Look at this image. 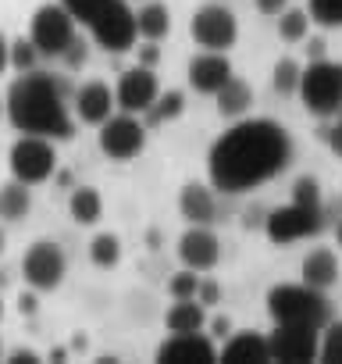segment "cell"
<instances>
[{"label":"cell","mask_w":342,"mask_h":364,"mask_svg":"<svg viewBox=\"0 0 342 364\" xmlns=\"http://www.w3.org/2000/svg\"><path fill=\"white\" fill-rule=\"evenodd\" d=\"M289 164H292V136L285 125L271 118H239L232 129H225L214 139L207 154L211 186L228 197L264 186Z\"/></svg>","instance_id":"obj_1"},{"label":"cell","mask_w":342,"mask_h":364,"mask_svg":"<svg viewBox=\"0 0 342 364\" xmlns=\"http://www.w3.org/2000/svg\"><path fill=\"white\" fill-rule=\"evenodd\" d=\"M4 114L22 136L72 139L75 118L65 97V82L47 72H22L4 93Z\"/></svg>","instance_id":"obj_2"},{"label":"cell","mask_w":342,"mask_h":364,"mask_svg":"<svg viewBox=\"0 0 342 364\" xmlns=\"http://www.w3.org/2000/svg\"><path fill=\"white\" fill-rule=\"evenodd\" d=\"M61 4L107 54H125L136 47V11L128 0H61Z\"/></svg>","instance_id":"obj_3"},{"label":"cell","mask_w":342,"mask_h":364,"mask_svg":"<svg viewBox=\"0 0 342 364\" xmlns=\"http://www.w3.org/2000/svg\"><path fill=\"white\" fill-rule=\"evenodd\" d=\"M267 314L275 325H307V328H321L331 318V304L324 296V289H314L307 282L299 286H275L267 293Z\"/></svg>","instance_id":"obj_4"},{"label":"cell","mask_w":342,"mask_h":364,"mask_svg":"<svg viewBox=\"0 0 342 364\" xmlns=\"http://www.w3.org/2000/svg\"><path fill=\"white\" fill-rule=\"evenodd\" d=\"M307 114L314 118H335L342 111V65L317 58L299 72V86H296Z\"/></svg>","instance_id":"obj_5"},{"label":"cell","mask_w":342,"mask_h":364,"mask_svg":"<svg viewBox=\"0 0 342 364\" xmlns=\"http://www.w3.org/2000/svg\"><path fill=\"white\" fill-rule=\"evenodd\" d=\"M8 164H11V178L26 182V186H40V182H47L54 175V168H57L54 139H47V136H18L11 143Z\"/></svg>","instance_id":"obj_6"},{"label":"cell","mask_w":342,"mask_h":364,"mask_svg":"<svg viewBox=\"0 0 342 364\" xmlns=\"http://www.w3.org/2000/svg\"><path fill=\"white\" fill-rule=\"evenodd\" d=\"M324 229V215L321 208H307V204H296L289 200L285 208H275L267 218H264V232L275 247H289V243H299V240H310Z\"/></svg>","instance_id":"obj_7"},{"label":"cell","mask_w":342,"mask_h":364,"mask_svg":"<svg viewBox=\"0 0 342 364\" xmlns=\"http://www.w3.org/2000/svg\"><path fill=\"white\" fill-rule=\"evenodd\" d=\"M29 40L36 43L40 58H61L68 50V43L75 40V18L65 11L61 0L36 8V15L29 22Z\"/></svg>","instance_id":"obj_8"},{"label":"cell","mask_w":342,"mask_h":364,"mask_svg":"<svg viewBox=\"0 0 342 364\" xmlns=\"http://www.w3.org/2000/svg\"><path fill=\"white\" fill-rule=\"evenodd\" d=\"M189 36L204 50L228 54V47H236V40H239V18L225 4H204L189 18Z\"/></svg>","instance_id":"obj_9"},{"label":"cell","mask_w":342,"mask_h":364,"mask_svg":"<svg viewBox=\"0 0 342 364\" xmlns=\"http://www.w3.org/2000/svg\"><path fill=\"white\" fill-rule=\"evenodd\" d=\"M96 143H100V154L111 157V161H132L143 154L146 146V129L139 122V114H111L107 122L96 125Z\"/></svg>","instance_id":"obj_10"},{"label":"cell","mask_w":342,"mask_h":364,"mask_svg":"<svg viewBox=\"0 0 342 364\" xmlns=\"http://www.w3.org/2000/svg\"><path fill=\"white\" fill-rule=\"evenodd\" d=\"M22 275H26V282H29L36 293H50V289H57V286L65 282V275H68V257H65V250H61L57 243L36 240V243L26 250V257H22Z\"/></svg>","instance_id":"obj_11"},{"label":"cell","mask_w":342,"mask_h":364,"mask_svg":"<svg viewBox=\"0 0 342 364\" xmlns=\"http://www.w3.org/2000/svg\"><path fill=\"white\" fill-rule=\"evenodd\" d=\"M317 339H321V328L275 325L271 336H267V353L278 364H314L317 360Z\"/></svg>","instance_id":"obj_12"},{"label":"cell","mask_w":342,"mask_h":364,"mask_svg":"<svg viewBox=\"0 0 342 364\" xmlns=\"http://www.w3.org/2000/svg\"><path fill=\"white\" fill-rule=\"evenodd\" d=\"M157 93H160L157 72L136 65V68L121 72V79L114 86V107H121L125 114H146L150 104L157 100Z\"/></svg>","instance_id":"obj_13"},{"label":"cell","mask_w":342,"mask_h":364,"mask_svg":"<svg viewBox=\"0 0 342 364\" xmlns=\"http://www.w3.org/2000/svg\"><path fill=\"white\" fill-rule=\"evenodd\" d=\"M157 360L160 364H214L218 346L204 328L200 332H171L157 346Z\"/></svg>","instance_id":"obj_14"},{"label":"cell","mask_w":342,"mask_h":364,"mask_svg":"<svg viewBox=\"0 0 342 364\" xmlns=\"http://www.w3.org/2000/svg\"><path fill=\"white\" fill-rule=\"evenodd\" d=\"M179 261L193 272H211L221 261V243L211 225H189L179 240Z\"/></svg>","instance_id":"obj_15"},{"label":"cell","mask_w":342,"mask_h":364,"mask_svg":"<svg viewBox=\"0 0 342 364\" xmlns=\"http://www.w3.org/2000/svg\"><path fill=\"white\" fill-rule=\"evenodd\" d=\"M232 75H236V72H232L228 54H218V50H204V54H197V58L186 65L189 86H193L197 93H211V97H214Z\"/></svg>","instance_id":"obj_16"},{"label":"cell","mask_w":342,"mask_h":364,"mask_svg":"<svg viewBox=\"0 0 342 364\" xmlns=\"http://www.w3.org/2000/svg\"><path fill=\"white\" fill-rule=\"evenodd\" d=\"M75 118L79 122H86V125H100V122H107L111 114H114V93H111V86L107 82H100V79H89V82H82L79 90H75Z\"/></svg>","instance_id":"obj_17"},{"label":"cell","mask_w":342,"mask_h":364,"mask_svg":"<svg viewBox=\"0 0 342 364\" xmlns=\"http://www.w3.org/2000/svg\"><path fill=\"white\" fill-rule=\"evenodd\" d=\"M218 360L225 364H267L271 353H267V336L260 332H228L225 336V346L218 350Z\"/></svg>","instance_id":"obj_18"},{"label":"cell","mask_w":342,"mask_h":364,"mask_svg":"<svg viewBox=\"0 0 342 364\" xmlns=\"http://www.w3.org/2000/svg\"><path fill=\"white\" fill-rule=\"evenodd\" d=\"M179 211L189 225H211L214 215H218L211 186H204V182H186L182 193H179Z\"/></svg>","instance_id":"obj_19"},{"label":"cell","mask_w":342,"mask_h":364,"mask_svg":"<svg viewBox=\"0 0 342 364\" xmlns=\"http://www.w3.org/2000/svg\"><path fill=\"white\" fill-rule=\"evenodd\" d=\"M299 275H303V282L314 286V289H331V286L338 282V257H335L328 247H317V250H310V254L303 257Z\"/></svg>","instance_id":"obj_20"},{"label":"cell","mask_w":342,"mask_h":364,"mask_svg":"<svg viewBox=\"0 0 342 364\" xmlns=\"http://www.w3.org/2000/svg\"><path fill=\"white\" fill-rule=\"evenodd\" d=\"M164 328L167 332H200L207 328V311L197 296H186V300H175L167 311H164Z\"/></svg>","instance_id":"obj_21"},{"label":"cell","mask_w":342,"mask_h":364,"mask_svg":"<svg viewBox=\"0 0 342 364\" xmlns=\"http://www.w3.org/2000/svg\"><path fill=\"white\" fill-rule=\"evenodd\" d=\"M171 33V11L167 4H157V0H146V4L136 11V36L157 43Z\"/></svg>","instance_id":"obj_22"},{"label":"cell","mask_w":342,"mask_h":364,"mask_svg":"<svg viewBox=\"0 0 342 364\" xmlns=\"http://www.w3.org/2000/svg\"><path fill=\"white\" fill-rule=\"evenodd\" d=\"M68 215L75 225H96L104 218V197L93 186H75L68 197Z\"/></svg>","instance_id":"obj_23"},{"label":"cell","mask_w":342,"mask_h":364,"mask_svg":"<svg viewBox=\"0 0 342 364\" xmlns=\"http://www.w3.org/2000/svg\"><path fill=\"white\" fill-rule=\"evenodd\" d=\"M214 100H218V114L221 118H243L246 111H250V104H253V90L243 82V79H228L218 93H214Z\"/></svg>","instance_id":"obj_24"},{"label":"cell","mask_w":342,"mask_h":364,"mask_svg":"<svg viewBox=\"0 0 342 364\" xmlns=\"http://www.w3.org/2000/svg\"><path fill=\"white\" fill-rule=\"evenodd\" d=\"M29 211H33V197H29V186H26V182H18V178L4 182V186H0V218L22 222Z\"/></svg>","instance_id":"obj_25"},{"label":"cell","mask_w":342,"mask_h":364,"mask_svg":"<svg viewBox=\"0 0 342 364\" xmlns=\"http://www.w3.org/2000/svg\"><path fill=\"white\" fill-rule=\"evenodd\" d=\"M310 33V15L303 8H282L278 11V40L285 43H303Z\"/></svg>","instance_id":"obj_26"},{"label":"cell","mask_w":342,"mask_h":364,"mask_svg":"<svg viewBox=\"0 0 342 364\" xmlns=\"http://www.w3.org/2000/svg\"><path fill=\"white\" fill-rule=\"evenodd\" d=\"M317 360L324 364H342V321L328 318L321 325V339H317Z\"/></svg>","instance_id":"obj_27"},{"label":"cell","mask_w":342,"mask_h":364,"mask_svg":"<svg viewBox=\"0 0 342 364\" xmlns=\"http://www.w3.org/2000/svg\"><path fill=\"white\" fill-rule=\"evenodd\" d=\"M89 261H93L96 268H118V261H121V240H118L114 232L93 236V243H89Z\"/></svg>","instance_id":"obj_28"},{"label":"cell","mask_w":342,"mask_h":364,"mask_svg":"<svg viewBox=\"0 0 342 364\" xmlns=\"http://www.w3.org/2000/svg\"><path fill=\"white\" fill-rule=\"evenodd\" d=\"M186 111V93L182 90H167V93H157V100L150 104V122H175L179 114Z\"/></svg>","instance_id":"obj_29"},{"label":"cell","mask_w":342,"mask_h":364,"mask_svg":"<svg viewBox=\"0 0 342 364\" xmlns=\"http://www.w3.org/2000/svg\"><path fill=\"white\" fill-rule=\"evenodd\" d=\"M36 65H40V50L29 36H18L8 43V68H15L22 75V72H33Z\"/></svg>","instance_id":"obj_30"},{"label":"cell","mask_w":342,"mask_h":364,"mask_svg":"<svg viewBox=\"0 0 342 364\" xmlns=\"http://www.w3.org/2000/svg\"><path fill=\"white\" fill-rule=\"evenodd\" d=\"M299 61H292V58H282V61H275V68H271V86H275V93H282V97H292L296 93V86H299Z\"/></svg>","instance_id":"obj_31"},{"label":"cell","mask_w":342,"mask_h":364,"mask_svg":"<svg viewBox=\"0 0 342 364\" xmlns=\"http://www.w3.org/2000/svg\"><path fill=\"white\" fill-rule=\"evenodd\" d=\"M307 15L321 29H342V0H310Z\"/></svg>","instance_id":"obj_32"},{"label":"cell","mask_w":342,"mask_h":364,"mask_svg":"<svg viewBox=\"0 0 342 364\" xmlns=\"http://www.w3.org/2000/svg\"><path fill=\"white\" fill-rule=\"evenodd\" d=\"M197 289H200V272H193V268H182V272H175V275L167 279V293H171V300L197 296Z\"/></svg>","instance_id":"obj_33"},{"label":"cell","mask_w":342,"mask_h":364,"mask_svg":"<svg viewBox=\"0 0 342 364\" xmlns=\"http://www.w3.org/2000/svg\"><path fill=\"white\" fill-rule=\"evenodd\" d=\"M292 200L296 204H307V208H321V182L310 178V175H299L292 182Z\"/></svg>","instance_id":"obj_34"},{"label":"cell","mask_w":342,"mask_h":364,"mask_svg":"<svg viewBox=\"0 0 342 364\" xmlns=\"http://www.w3.org/2000/svg\"><path fill=\"white\" fill-rule=\"evenodd\" d=\"M61 58H65V65H68V68H82V65H86V43H82V40L75 36V40L68 43V50H65Z\"/></svg>","instance_id":"obj_35"},{"label":"cell","mask_w":342,"mask_h":364,"mask_svg":"<svg viewBox=\"0 0 342 364\" xmlns=\"http://www.w3.org/2000/svg\"><path fill=\"white\" fill-rule=\"evenodd\" d=\"M324 139H328L331 154H335V157H342V118H338V122H335V125L324 132Z\"/></svg>","instance_id":"obj_36"},{"label":"cell","mask_w":342,"mask_h":364,"mask_svg":"<svg viewBox=\"0 0 342 364\" xmlns=\"http://www.w3.org/2000/svg\"><path fill=\"white\" fill-rule=\"evenodd\" d=\"M197 300H200L204 307H207V304H218V286H214V282H204V279H200V289H197Z\"/></svg>","instance_id":"obj_37"},{"label":"cell","mask_w":342,"mask_h":364,"mask_svg":"<svg viewBox=\"0 0 342 364\" xmlns=\"http://www.w3.org/2000/svg\"><path fill=\"white\" fill-rule=\"evenodd\" d=\"M8 364H40V353L36 350H11Z\"/></svg>","instance_id":"obj_38"},{"label":"cell","mask_w":342,"mask_h":364,"mask_svg":"<svg viewBox=\"0 0 342 364\" xmlns=\"http://www.w3.org/2000/svg\"><path fill=\"white\" fill-rule=\"evenodd\" d=\"M157 58H160V50L146 40V47H139V65H143V68H153V65H157Z\"/></svg>","instance_id":"obj_39"},{"label":"cell","mask_w":342,"mask_h":364,"mask_svg":"<svg viewBox=\"0 0 342 364\" xmlns=\"http://www.w3.org/2000/svg\"><path fill=\"white\" fill-rule=\"evenodd\" d=\"M18 311H22V314H36V289L18 296Z\"/></svg>","instance_id":"obj_40"},{"label":"cell","mask_w":342,"mask_h":364,"mask_svg":"<svg viewBox=\"0 0 342 364\" xmlns=\"http://www.w3.org/2000/svg\"><path fill=\"white\" fill-rule=\"evenodd\" d=\"M211 332H214L218 339H225V336L232 332V321H228V318H214V321H211Z\"/></svg>","instance_id":"obj_41"},{"label":"cell","mask_w":342,"mask_h":364,"mask_svg":"<svg viewBox=\"0 0 342 364\" xmlns=\"http://www.w3.org/2000/svg\"><path fill=\"white\" fill-rule=\"evenodd\" d=\"M257 4H260L264 15H278V11L285 8V0H257Z\"/></svg>","instance_id":"obj_42"},{"label":"cell","mask_w":342,"mask_h":364,"mask_svg":"<svg viewBox=\"0 0 342 364\" xmlns=\"http://www.w3.org/2000/svg\"><path fill=\"white\" fill-rule=\"evenodd\" d=\"M8 43H11V40H8L4 33H0V75L8 72Z\"/></svg>","instance_id":"obj_43"},{"label":"cell","mask_w":342,"mask_h":364,"mask_svg":"<svg viewBox=\"0 0 342 364\" xmlns=\"http://www.w3.org/2000/svg\"><path fill=\"white\" fill-rule=\"evenodd\" d=\"M307 54H310V61H317V58H324V40H310V47H307Z\"/></svg>","instance_id":"obj_44"},{"label":"cell","mask_w":342,"mask_h":364,"mask_svg":"<svg viewBox=\"0 0 342 364\" xmlns=\"http://www.w3.org/2000/svg\"><path fill=\"white\" fill-rule=\"evenodd\" d=\"M335 243L342 247V218H338V225H335Z\"/></svg>","instance_id":"obj_45"},{"label":"cell","mask_w":342,"mask_h":364,"mask_svg":"<svg viewBox=\"0 0 342 364\" xmlns=\"http://www.w3.org/2000/svg\"><path fill=\"white\" fill-rule=\"evenodd\" d=\"M4 247H8V236H4V229H0V254H4Z\"/></svg>","instance_id":"obj_46"},{"label":"cell","mask_w":342,"mask_h":364,"mask_svg":"<svg viewBox=\"0 0 342 364\" xmlns=\"http://www.w3.org/2000/svg\"><path fill=\"white\" fill-rule=\"evenodd\" d=\"M0 118H4V97H0Z\"/></svg>","instance_id":"obj_47"},{"label":"cell","mask_w":342,"mask_h":364,"mask_svg":"<svg viewBox=\"0 0 342 364\" xmlns=\"http://www.w3.org/2000/svg\"><path fill=\"white\" fill-rule=\"evenodd\" d=\"M0 360H4V343H0Z\"/></svg>","instance_id":"obj_48"},{"label":"cell","mask_w":342,"mask_h":364,"mask_svg":"<svg viewBox=\"0 0 342 364\" xmlns=\"http://www.w3.org/2000/svg\"><path fill=\"white\" fill-rule=\"evenodd\" d=\"M0 318H4V300H0Z\"/></svg>","instance_id":"obj_49"}]
</instances>
